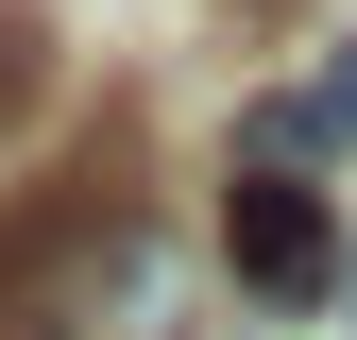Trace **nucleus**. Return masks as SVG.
I'll return each instance as SVG.
<instances>
[{
  "label": "nucleus",
  "instance_id": "f257e3e1",
  "mask_svg": "<svg viewBox=\"0 0 357 340\" xmlns=\"http://www.w3.org/2000/svg\"><path fill=\"white\" fill-rule=\"evenodd\" d=\"M0 340H188V255L137 204H34L0 238Z\"/></svg>",
  "mask_w": 357,
  "mask_h": 340
},
{
  "label": "nucleus",
  "instance_id": "f03ea898",
  "mask_svg": "<svg viewBox=\"0 0 357 340\" xmlns=\"http://www.w3.org/2000/svg\"><path fill=\"white\" fill-rule=\"evenodd\" d=\"M238 289L255 307H324L340 289V222H324V187H289V170H238Z\"/></svg>",
  "mask_w": 357,
  "mask_h": 340
},
{
  "label": "nucleus",
  "instance_id": "7ed1b4c3",
  "mask_svg": "<svg viewBox=\"0 0 357 340\" xmlns=\"http://www.w3.org/2000/svg\"><path fill=\"white\" fill-rule=\"evenodd\" d=\"M306 119H324V137H357V52H340L324 85H306Z\"/></svg>",
  "mask_w": 357,
  "mask_h": 340
},
{
  "label": "nucleus",
  "instance_id": "20e7f679",
  "mask_svg": "<svg viewBox=\"0 0 357 340\" xmlns=\"http://www.w3.org/2000/svg\"><path fill=\"white\" fill-rule=\"evenodd\" d=\"M340 289H357V255H340Z\"/></svg>",
  "mask_w": 357,
  "mask_h": 340
}]
</instances>
